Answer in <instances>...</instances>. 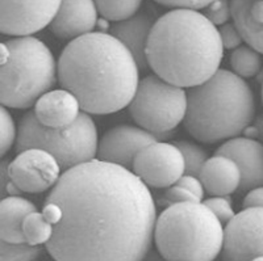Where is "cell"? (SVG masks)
<instances>
[{
  "instance_id": "cell-1",
  "label": "cell",
  "mask_w": 263,
  "mask_h": 261,
  "mask_svg": "<svg viewBox=\"0 0 263 261\" xmlns=\"http://www.w3.org/2000/svg\"><path fill=\"white\" fill-rule=\"evenodd\" d=\"M46 201L62 210L46 244L55 260L137 261L149 252L156 204L130 169L95 157L66 169Z\"/></svg>"
},
{
  "instance_id": "cell-15",
  "label": "cell",
  "mask_w": 263,
  "mask_h": 261,
  "mask_svg": "<svg viewBox=\"0 0 263 261\" xmlns=\"http://www.w3.org/2000/svg\"><path fill=\"white\" fill-rule=\"evenodd\" d=\"M95 0H62L49 28L61 39H75L88 34L98 24Z\"/></svg>"
},
{
  "instance_id": "cell-14",
  "label": "cell",
  "mask_w": 263,
  "mask_h": 261,
  "mask_svg": "<svg viewBox=\"0 0 263 261\" xmlns=\"http://www.w3.org/2000/svg\"><path fill=\"white\" fill-rule=\"evenodd\" d=\"M217 155L233 159L241 171L239 192H249L263 185V145L251 138H230L221 147Z\"/></svg>"
},
{
  "instance_id": "cell-34",
  "label": "cell",
  "mask_w": 263,
  "mask_h": 261,
  "mask_svg": "<svg viewBox=\"0 0 263 261\" xmlns=\"http://www.w3.org/2000/svg\"><path fill=\"white\" fill-rule=\"evenodd\" d=\"M42 214L53 225H57L61 220V218H62V210H61V208L55 202L45 201V205H44V209H42Z\"/></svg>"
},
{
  "instance_id": "cell-25",
  "label": "cell",
  "mask_w": 263,
  "mask_h": 261,
  "mask_svg": "<svg viewBox=\"0 0 263 261\" xmlns=\"http://www.w3.org/2000/svg\"><path fill=\"white\" fill-rule=\"evenodd\" d=\"M175 145L179 147L183 157H184L185 175H192L199 177L201 168L205 164V162L208 160L206 152L201 147L191 142H187V140H179V142H175Z\"/></svg>"
},
{
  "instance_id": "cell-27",
  "label": "cell",
  "mask_w": 263,
  "mask_h": 261,
  "mask_svg": "<svg viewBox=\"0 0 263 261\" xmlns=\"http://www.w3.org/2000/svg\"><path fill=\"white\" fill-rule=\"evenodd\" d=\"M180 202H201V199L180 184H174L164 190L162 196V205L170 206Z\"/></svg>"
},
{
  "instance_id": "cell-18",
  "label": "cell",
  "mask_w": 263,
  "mask_h": 261,
  "mask_svg": "<svg viewBox=\"0 0 263 261\" xmlns=\"http://www.w3.org/2000/svg\"><path fill=\"white\" fill-rule=\"evenodd\" d=\"M153 25L154 24L152 18L146 13H136L126 20L117 21L109 28L112 36L123 42L133 54L140 70H146L149 66L146 58V46Z\"/></svg>"
},
{
  "instance_id": "cell-26",
  "label": "cell",
  "mask_w": 263,
  "mask_h": 261,
  "mask_svg": "<svg viewBox=\"0 0 263 261\" xmlns=\"http://www.w3.org/2000/svg\"><path fill=\"white\" fill-rule=\"evenodd\" d=\"M204 15L206 18L217 25L227 24L229 18L232 17V7H230V0H215L210 6L204 8Z\"/></svg>"
},
{
  "instance_id": "cell-23",
  "label": "cell",
  "mask_w": 263,
  "mask_h": 261,
  "mask_svg": "<svg viewBox=\"0 0 263 261\" xmlns=\"http://www.w3.org/2000/svg\"><path fill=\"white\" fill-rule=\"evenodd\" d=\"M260 56L251 46H238L230 55V66L238 76L253 77L260 70Z\"/></svg>"
},
{
  "instance_id": "cell-8",
  "label": "cell",
  "mask_w": 263,
  "mask_h": 261,
  "mask_svg": "<svg viewBox=\"0 0 263 261\" xmlns=\"http://www.w3.org/2000/svg\"><path fill=\"white\" fill-rule=\"evenodd\" d=\"M128 108L133 121L158 138L184 121L187 92L158 75H149L140 81Z\"/></svg>"
},
{
  "instance_id": "cell-13",
  "label": "cell",
  "mask_w": 263,
  "mask_h": 261,
  "mask_svg": "<svg viewBox=\"0 0 263 261\" xmlns=\"http://www.w3.org/2000/svg\"><path fill=\"white\" fill-rule=\"evenodd\" d=\"M157 140L156 134L145 129L119 125L108 130L99 140L96 159L132 169L138 152Z\"/></svg>"
},
{
  "instance_id": "cell-6",
  "label": "cell",
  "mask_w": 263,
  "mask_h": 261,
  "mask_svg": "<svg viewBox=\"0 0 263 261\" xmlns=\"http://www.w3.org/2000/svg\"><path fill=\"white\" fill-rule=\"evenodd\" d=\"M50 49L32 36H18L2 44V104L27 109L49 92L57 76Z\"/></svg>"
},
{
  "instance_id": "cell-16",
  "label": "cell",
  "mask_w": 263,
  "mask_h": 261,
  "mask_svg": "<svg viewBox=\"0 0 263 261\" xmlns=\"http://www.w3.org/2000/svg\"><path fill=\"white\" fill-rule=\"evenodd\" d=\"M81 104L70 91L54 89L44 93L34 104V114L42 125L49 128H66L77 121Z\"/></svg>"
},
{
  "instance_id": "cell-7",
  "label": "cell",
  "mask_w": 263,
  "mask_h": 261,
  "mask_svg": "<svg viewBox=\"0 0 263 261\" xmlns=\"http://www.w3.org/2000/svg\"><path fill=\"white\" fill-rule=\"evenodd\" d=\"M98 145V130L90 113L81 112L77 121L66 128H49L37 119L34 112H28L18 124L16 151L45 150L66 171L95 159Z\"/></svg>"
},
{
  "instance_id": "cell-22",
  "label": "cell",
  "mask_w": 263,
  "mask_h": 261,
  "mask_svg": "<svg viewBox=\"0 0 263 261\" xmlns=\"http://www.w3.org/2000/svg\"><path fill=\"white\" fill-rule=\"evenodd\" d=\"M95 4L104 20L117 23L138 13L142 0H95Z\"/></svg>"
},
{
  "instance_id": "cell-33",
  "label": "cell",
  "mask_w": 263,
  "mask_h": 261,
  "mask_svg": "<svg viewBox=\"0 0 263 261\" xmlns=\"http://www.w3.org/2000/svg\"><path fill=\"white\" fill-rule=\"evenodd\" d=\"M254 206L263 208V185L249 190L243 199V208H254Z\"/></svg>"
},
{
  "instance_id": "cell-9",
  "label": "cell",
  "mask_w": 263,
  "mask_h": 261,
  "mask_svg": "<svg viewBox=\"0 0 263 261\" xmlns=\"http://www.w3.org/2000/svg\"><path fill=\"white\" fill-rule=\"evenodd\" d=\"M222 258L263 260V208H245L227 223Z\"/></svg>"
},
{
  "instance_id": "cell-32",
  "label": "cell",
  "mask_w": 263,
  "mask_h": 261,
  "mask_svg": "<svg viewBox=\"0 0 263 261\" xmlns=\"http://www.w3.org/2000/svg\"><path fill=\"white\" fill-rule=\"evenodd\" d=\"M177 184H180L183 185L184 188H187L189 190H191L194 194H196L197 197L200 199L204 198V192H205V189H204L203 184H201L200 178L197 177V176H192V175H183L182 177L178 180Z\"/></svg>"
},
{
  "instance_id": "cell-12",
  "label": "cell",
  "mask_w": 263,
  "mask_h": 261,
  "mask_svg": "<svg viewBox=\"0 0 263 261\" xmlns=\"http://www.w3.org/2000/svg\"><path fill=\"white\" fill-rule=\"evenodd\" d=\"M62 0H2L0 28L8 36H32L57 15Z\"/></svg>"
},
{
  "instance_id": "cell-35",
  "label": "cell",
  "mask_w": 263,
  "mask_h": 261,
  "mask_svg": "<svg viewBox=\"0 0 263 261\" xmlns=\"http://www.w3.org/2000/svg\"><path fill=\"white\" fill-rule=\"evenodd\" d=\"M262 104H263V82H262Z\"/></svg>"
},
{
  "instance_id": "cell-10",
  "label": "cell",
  "mask_w": 263,
  "mask_h": 261,
  "mask_svg": "<svg viewBox=\"0 0 263 261\" xmlns=\"http://www.w3.org/2000/svg\"><path fill=\"white\" fill-rule=\"evenodd\" d=\"M132 169L147 187L168 188L184 175L185 163L175 143L157 140L138 152Z\"/></svg>"
},
{
  "instance_id": "cell-30",
  "label": "cell",
  "mask_w": 263,
  "mask_h": 261,
  "mask_svg": "<svg viewBox=\"0 0 263 261\" xmlns=\"http://www.w3.org/2000/svg\"><path fill=\"white\" fill-rule=\"evenodd\" d=\"M218 32H220V37H221L224 49H237L243 42L242 34H241V32H239L234 23L233 24L227 23V24L221 25Z\"/></svg>"
},
{
  "instance_id": "cell-21",
  "label": "cell",
  "mask_w": 263,
  "mask_h": 261,
  "mask_svg": "<svg viewBox=\"0 0 263 261\" xmlns=\"http://www.w3.org/2000/svg\"><path fill=\"white\" fill-rule=\"evenodd\" d=\"M25 240L32 246L48 244L54 234V225L49 222L45 215L39 211H32L27 215L23 223Z\"/></svg>"
},
{
  "instance_id": "cell-11",
  "label": "cell",
  "mask_w": 263,
  "mask_h": 261,
  "mask_svg": "<svg viewBox=\"0 0 263 261\" xmlns=\"http://www.w3.org/2000/svg\"><path fill=\"white\" fill-rule=\"evenodd\" d=\"M57 159L41 149L18 152L8 164V178L25 193H42L57 184L61 177Z\"/></svg>"
},
{
  "instance_id": "cell-2",
  "label": "cell",
  "mask_w": 263,
  "mask_h": 261,
  "mask_svg": "<svg viewBox=\"0 0 263 261\" xmlns=\"http://www.w3.org/2000/svg\"><path fill=\"white\" fill-rule=\"evenodd\" d=\"M58 82L78 98L83 112L109 114L130 104L140 83L133 54L111 33L71 39L58 59Z\"/></svg>"
},
{
  "instance_id": "cell-28",
  "label": "cell",
  "mask_w": 263,
  "mask_h": 261,
  "mask_svg": "<svg viewBox=\"0 0 263 261\" xmlns=\"http://www.w3.org/2000/svg\"><path fill=\"white\" fill-rule=\"evenodd\" d=\"M17 139L12 116L6 108H2V155H6Z\"/></svg>"
},
{
  "instance_id": "cell-19",
  "label": "cell",
  "mask_w": 263,
  "mask_h": 261,
  "mask_svg": "<svg viewBox=\"0 0 263 261\" xmlns=\"http://www.w3.org/2000/svg\"><path fill=\"white\" fill-rule=\"evenodd\" d=\"M230 7L243 41L263 54V0H230Z\"/></svg>"
},
{
  "instance_id": "cell-24",
  "label": "cell",
  "mask_w": 263,
  "mask_h": 261,
  "mask_svg": "<svg viewBox=\"0 0 263 261\" xmlns=\"http://www.w3.org/2000/svg\"><path fill=\"white\" fill-rule=\"evenodd\" d=\"M41 246H32L28 242L24 243H11L2 240L0 258L3 261H32L41 256Z\"/></svg>"
},
{
  "instance_id": "cell-31",
  "label": "cell",
  "mask_w": 263,
  "mask_h": 261,
  "mask_svg": "<svg viewBox=\"0 0 263 261\" xmlns=\"http://www.w3.org/2000/svg\"><path fill=\"white\" fill-rule=\"evenodd\" d=\"M158 4L168 8H189V9H204L215 0H154Z\"/></svg>"
},
{
  "instance_id": "cell-3",
  "label": "cell",
  "mask_w": 263,
  "mask_h": 261,
  "mask_svg": "<svg viewBox=\"0 0 263 261\" xmlns=\"http://www.w3.org/2000/svg\"><path fill=\"white\" fill-rule=\"evenodd\" d=\"M224 56L220 32L197 9L175 8L153 25L147 63L156 75L182 88L204 83L218 71Z\"/></svg>"
},
{
  "instance_id": "cell-17",
  "label": "cell",
  "mask_w": 263,
  "mask_h": 261,
  "mask_svg": "<svg viewBox=\"0 0 263 261\" xmlns=\"http://www.w3.org/2000/svg\"><path fill=\"white\" fill-rule=\"evenodd\" d=\"M199 178L210 196H229L239 189L241 171L233 159L216 154L205 162Z\"/></svg>"
},
{
  "instance_id": "cell-29",
  "label": "cell",
  "mask_w": 263,
  "mask_h": 261,
  "mask_svg": "<svg viewBox=\"0 0 263 261\" xmlns=\"http://www.w3.org/2000/svg\"><path fill=\"white\" fill-rule=\"evenodd\" d=\"M204 204L216 214V217L221 220L222 225H227L236 215L230 204V198L225 196H213L205 199Z\"/></svg>"
},
{
  "instance_id": "cell-5",
  "label": "cell",
  "mask_w": 263,
  "mask_h": 261,
  "mask_svg": "<svg viewBox=\"0 0 263 261\" xmlns=\"http://www.w3.org/2000/svg\"><path fill=\"white\" fill-rule=\"evenodd\" d=\"M154 242L166 260L210 261L222 252L224 229L204 202H180L157 218Z\"/></svg>"
},
{
  "instance_id": "cell-4",
  "label": "cell",
  "mask_w": 263,
  "mask_h": 261,
  "mask_svg": "<svg viewBox=\"0 0 263 261\" xmlns=\"http://www.w3.org/2000/svg\"><path fill=\"white\" fill-rule=\"evenodd\" d=\"M255 116L253 91L243 77L218 70L204 83L189 88L184 128L201 143L238 137Z\"/></svg>"
},
{
  "instance_id": "cell-20",
  "label": "cell",
  "mask_w": 263,
  "mask_h": 261,
  "mask_svg": "<svg viewBox=\"0 0 263 261\" xmlns=\"http://www.w3.org/2000/svg\"><path fill=\"white\" fill-rule=\"evenodd\" d=\"M36 211V206L20 196H9L0 204V236L11 243H24L23 223L27 215Z\"/></svg>"
}]
</instances>
